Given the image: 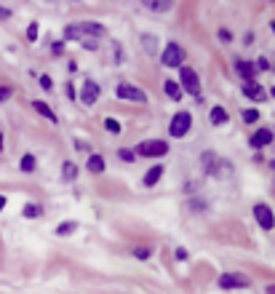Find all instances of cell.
I'll return each instance as SVG.
<instances>
[{"mask_svg": "<svg viewBox=\"0 0 275 294\" xmlns=\"http://www.w3.org/2000/svg\"><path fill=\"white\" fill-rule=\"evenodd\" d=\"M32 107H35V110H38V112H40V115H43V118H48V121H54V123H56V112L51 110V107L45 105V102H35V105H32Z\"/></svg>", "mask_w": 275, "mask_h": 294, "instance_id": "15", "label": "cell"}, {"mask_svg": "<svg viewBox=\"0 0 275 294\" xmlns=\"http://www.w3.org/2000/svg\"><path fill=\"white\" fill-rule=\"evenodd\" d=\"M0 19H8V11L5 8H0Z\"/></svg>", "mask_w": 275, "mask_h": 294, "instance_id": "31", "label": "cell"}, {"mask_svg": "<svg viewBox=\"0 0 275 294\" xmlns=\"http://www.w3.org/2000/svg\"><path fill=\"white\" fill-rule=\"evenodd\" d=\"M267 294H275V286H267Z\"/></svg>", "mask_w": 275, "mask_h": 294, "instance_id": "33", "label": "cell"}, {"mask_svg": "<svg viewBox=\"0 0 275 294\" xmlns=\"http://www.w3.org/2000/svg\"><path fill=\"white\" fill-rule=\"evenodd\" d=\"M179 83H182V88H185L187 94H192V97L200 94V81H198V75H195L192 67H179Z\"/></svg>", "mask_w": 275, "mask_h": 294, "instance_id": "3", "label": "cell"}, {"mask_svg": "<svg viewBox=\"0 0 275 294\" xmlns=\"http://www.w3.org/2000/svg\"><path fill=\"white\" fill-rule=\"evenodd\" d=\"M219 286L222 289H249L251 281L246 278V275H240V273H225L219 278Z\"/></svg>", "mask_w": 275, "mask_h": 294, "instance_id": "6", "label": "cell"}, {"mask_svg": "<svg viewBox=\"0 0 275 294\" xmlns=\"http://www.w3.org/2000/svg\"><path fill=\"white\" fill-rule=\"evenodd\" d=\"M115 97L118 99H131V102H147L145 91L136 86H131V83H120V86L115 88Z\"/></svg>", "mask_w": 275, "mask_h": 294, "instance_id": "8", "label": "cell"}, {"mask_svg": "<svg viewBox=\"0 0 275 294\" xmlns=\"http://www.w3.org/2000/svg\"><path fill=\"white\" fill-rule=\"evenodd\" d=\"M88 171L91 174H102V171H105V158H102V155H91L88 158Z\"/></svg>", "mask_w": 275, "mask_h": 294, "instance_id": "14", "label": "cell"}, {"mask_svg": "<svg viewBox=\"0 0 275 294\" xmlns=\"http://www.w3.org/2000/svg\"><path fill=\"white\" fill-rule=\"evenodd\" d=\"M11 94H14V91H11V88H8V86H0V102H5V99H11Z\"/></svg>", "mask_w": 275, "mask_h": 294, "instance_id": "26", "label": "cell"}, {"mask_svg": "<svg viewBox=\"0 0 275 294\" xmlns=\"http://www.w3.org/2000/svg\"><path fill=\"white\" fill-rule=\"evenodd\" d=\"M64 51V43H54V54H62Z\"/></svg>", "mask_w": 275, "mask_h": 294, "instance_id": "30", "label": "cell"}, {"mask_svg": "<svg viewBox=\"0 0 275 294\" xmlns=\"http://www.w3.org/2000/svg\"><path fill=\"white\" fill-rule=\"evenodd\" d=\"M40 86H43V88H51V78H48V75H40Z\"/></svg>", "mask_w": 275, "mask_h": 294, "instance_id": "28", "label": "cell"}, {"mask_svg": "<svg viewBox=\"0 0 275 294\" xmlns=\"http://www.w3.org/2000/svg\"><path fill=\"white\" fill-rule=\"evenodd\" d=\"M5 209V195H0V211Z\"/></svg>", "mask_w": 275, "mask_h": 294, "instance_id": "32", "label": "cell"}, {"mask_svg": "<svg viewBox=\"0 0 275 294\" xmlns=\"http://www.w3.org/2000/svg\"><path fill=\"white\" fill-rule=\"evenodd\" d=\"M270 27H273V32H275V21H273V24H270Z\"/></svg>", "mask_w": 275, "mask_h": 294, "instance_id": "35", "label": "cell"}, {"mask_svg": "<svg viewBox=\"0 0 275 294\" xmlns=\"http://www.w3.org/2000/svg\"><path fill=\"white\" fill-rule=\"evenodd\" d=\"M243 94L249 99H254V102H265L267 99V91L259 86L256 81H249V83H243Z\"/></svg>", "mask_w": 275, "mask_h": 294, "instance_id": "9", "label": "cell"}, {"mask_svg": "<svg viewBox=\"0 0 275 294\" xmlns=\"http://www.w3.org/2000/svg\"><path fill=\"white\" fill-rule=\"evenodd\" d=\"M152 254V249L150 246H145V249H134V257H139V259H147Z\"/></svg>", "mask_w": 275, "mask_h": 294, "instance_id": "23", "label": "cell"}, {"mask_svg": "<svg viewBox=\"0 0 275 294\" xmlns=\"http://www.w3.org/2000/svg\"><path fill=\"white\" fill-rule=\"evenodd\" d=\"M160 177H163V166H152L150 171L145 174V185H147V188H152V185H155Z\"/></svg>", "mask_w": 275, "mask_h": 294, "instance_id": "13", "label": "cell"}, {"mask_svg": "<svg viewBox=\"0 0 275 294\" xmlns=\"http://www.w3.org/2000/svg\"><path fill=\"white\" fill-rule=\"evenodd\" d=\"M134 152H139V155H145V158H160V155L169 152V145H166L163 139H145V142L136 145Z\"/></svg>", "mask_w": 275, "mask_h": 294, "instance_id": "1", "label": "cell"}, {"mask_svg": "<svg viewBox=\"0 0 275 294\" xmlns=\"http://www.w3.org/2000/svg\"><path fill=\"white\" fill-rule=\"evenodd\" d=\"M19 166H21V171H35V155H24Z\"/></svg>", "mask_w": 275, "mask_h": 294, "instance_id": "19", "label": "cell"}, {"mask_svg": "<svg viewBox=\"0 0 275 294\" xmlns=\"http://www.w3.org/2000/svg\"><path fill=\"white\" fill-rule=\"evenodd\" d=\"M254 217H256V222H259L262 230H273L275 228V214H273V209L267 206V203H256Z\"/></svg>", "mask_w": 275, "mask_h": 294, "instance_id": "5", "label": "cell"}, {"mask_svg": "<svg viewBox=\"0 0 275 294\" xmlns=\"http://www.w3.org/2000/svg\"><path fill=\"white\" fill-rule=\"evenodd\" d=\"M273 97H275V86H273Z\"/></svg>", "mask_w": 275, "mask_h": 294, "instance_id": "37", "label": "cell"}, {"mask_svg": "<svg viewBox=\"0 0 275 294\" xmlns=\"http://www.w3.org/2000/svg\"><path fill=\"white\" fill-rule=\"evenodd\" d=\"M105 128H107L110 134H120V123L115 121V118H107V121H105Z\"/></svg>", "mask_w": 275, "mask_h": 294, "instance_id": "20", "label": "cell"}, {"mask_svg": "<svg viewBox=\"0 0 275 294\" xmlns=\"http://www.w3.org/2000/svg\"><path fill=\"white\" fill-rule=\"evenodd\" d=\"M270 142H273V131H270V128H259V131L251 137V147H256V150H259V147H267Z\"/></svg>", "mask_w": 275, "mask_h": 294, "instance_id": "11", "label": "cell"}, {"mask_svg": "<svg viewBox=\"0 0 275 294\" xmlns=\"http://www.w3.org/2000/svg\"><path fill=\"white\" fill-rule=\"evenodd\" d=\"M190 126H192V115H190L187 110H182V112H176V115L171 118V126H169V131H171V137L182 139L187 131H190Z\"/></svg>", "mask_w": 275, "mask_h": 294, "instance_id": "2", "label": "cell"}, {"mask_svg": "<svg viewBox=\"0 0 275 294\" xmlns=\"http://www.w3.org/2000/svg\"><path fill=\"white\" fill-rule=\"evenodd\" d=\"M160 59H163V67H182L185 51H182V46H176V43H169L163 48V54H160Z\"/></svg>", "mask_w": 275, "mask_h": 294, "instance_id": "4", "label": "cell"}, {"mask_svg": "<svg viewBox=\"0 0 275 294\" xmlns=\"http://www.w3.org/2000/svg\"><path fill=\"white\" fill-rule=\"evenodd\" d=\"M96 99H99V86H96L94 81H85L83 91H80V102H83V105H94Z\"/></svg>", "mask_w": 275, "mask_h": 294, "instance_id": "10", "label": "cell"}, {"mask_svg": "<svg viewBox=\"0 0 275 294\" xmlns=\"http://www.w3.org/2000/svg\"><path fill=\"white\" fill-rule=\"evenodd\" d=\"M102 32H105V27H102V24L85 21V24H80V27H67L64 35L67 38H80V35H102Z\"/></svg>", "mask_w": 275, "mask_h": 294, "instance_id": "7", "label": "cell"}, {"mask_svg": "<svg viewBox=\"0 0 275 294\" xmlns=\"http://www.w3.org/2000/svg\"><path fill=\"white\" fill-rule=\"evenodd\" d=\"M163 88H166V94H169V97L174 99V102H176V99H182V88H179V83L166 81V86H163Z\"/></svg>", "mask_w": 275, "mask_h": 294, "instance_id": "16", "label": "cell"}, {"mask_svg": "<svg viewBox=\"0 0 275 294\" xmlns=\"http://www.w3.org/2000/svg\"><path fill=\"white\" fill-rule=\"evenodd\" d=\"M78 177V166L75 163H64V179H75Z\"/></svg>", "mask_w": 275, "mask_h": 294, "instance_id": "21", "label": "cell"}, {"mask_svg": "<svg viewBox=\"0 0 275 294\" xmlns=\"http://www.w3.org/2000/svg\"><path fill=\"white\" fill-rule=\"evenodd\" d=\"M27 35H30V41H35V38H38V24H32L30 30H27Z\"/></svg>", "mask_w": 275, "mask_h": 294, "instance_id": "27", "label": "cell"}, {"mask_svg": "<svg viewBox=\"0 0 275 294\" xmlns=\"http://www.w3.org/2000/svg\"><path fill=\"white\" fill-rule=\"evenodd\" d=\"M40 211H43V209H40L38 203H27V206H24V217H27V219H35V217H40Z\"/></svg>", "mask_w": 275, "mask_h": 294, "instance_id": "18", "label": "cell"}, {"mask_svg": "<svg viewBox=\"0 0 275 294\" xmlns=\"http://www.w3.org/2000/svg\"><path fill=\"white\" fill-rule=\"evenodd\" d=\"M72 230H75V225H72V222H67V225H62V228L56 230V233H59V235H67V233H72Z\"/></svg>", "mask_w": 275, "mask_h": 294, "instance_id": "25", "label": "cell"}, {"mask_svg": "<svg viewBox=\"0 0 275 294\" xmlns=\"http://www.w3.org/2000/svg\"><path fill=\"white\" fill-rule=\"evenodd\" d=\"M270 166H273V168H275V161H273V163H270Z\"/></svg>", "mask_w": 275, "mask_h": 294, "instance_id": "36", "label": "cell"}, {"mask_svg": "<svg viewBox=\"0 0 275 294\" xmlns=\"http://www.w3.org/2000/svg\"><path fill=\"white\" fill-rule=\"evenodd\" d=\"M211 123H214V126H222V123H227V110L225 107H211Z\"/></svg>", "mask_w": 275, "mask_h": 294, "instance_id": "12", "label": "cell"}, {"mask_svg": "<svg viewBox=\"0 0 275 294\" xmlns=\"http://www.w3.org/2000/svg\"><path fill=\"white\" fill-rule=\"evenodd\" d=\"M176 259H182V262L187 259V252H185V249H176Z\"/></svg>", "mask_w": 275, "mask_h": 294, "instance_id": "29", "label": "cell"}, {"mask_svg": "<svg viewBox=\"0 0 275 294\" xmlns=\"http://www.w3.org/2000/svg\"><path fill=\"white\" fill-rule=\"evenodd\" d=\"M118 155L123 158L126 163H131V161H134V150H118Z\"/></svg>", "mask_w": 275, "mask_h": 294, "instance_id": "24", "label": "cell"}, {"mask_svg": "<svg viewBox=\"0 0 275 294\" xmlns=\"http://www.w3.org/2000/svg\"><path fill=\"white\" fill-rule=\"evenodd\" d=\"M240 115H243V121H246V123H254L256 118H259V112H256V110H251V107H249V110H243Z\"/></svg>", "mask_w": 275, "mask_h": 294, "instance_id": "22", "label": "cell"}, {"mask_svg": "<svg viewBox=\"0 0 275 294\" xmlns=\"http://www.w3.org/2000/svg\"><path fill=\"white\" fill-rule=\"evenodd\" d=\"M0 150H3V137H0Z\"/></svg>", "mask_w": 275, "mask_h": 294, "instance_id": "34", "label": "cell"}, {"mask_svg": "<svg viewBox=\"0 0 275 294\" xmlns=\"http://www.w3.org/2000/svg\"><path fill=\"white\" fill-rule=\"evenodd\" d=\"M235 67H238V72H240V75H243V78H246V83H249V81H251V75H254V70H256V67H254V64H249V62H238V64H235Z\"/></svg>", "mask_w": 275, "mask_h": 294, "instance_id": "17", "label": "cell"}]
</instances>
